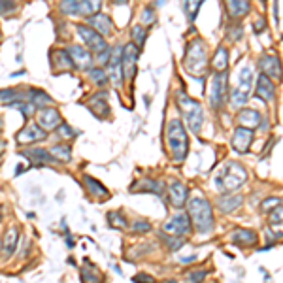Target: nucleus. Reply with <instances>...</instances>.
<instances>
[{
    "instance_id": "f257e3e1",
    "label": "nucleus",
    "mask_w": 283,
    "mask_h": 283,
    "mask_svg": "<svg viewBox=\"0 0 283 283\" xmlns=\"http://www.w3.org/2000/svg\"><path fill=\"white\" fill-rule=\"evenodd\" d=\"M245 181H247V170L242 165L234 163V161L225 163L219 168L217 174H215V187L223 195H227V193H236Z\"/></svg>"
},
{
    "instance_id": "f03ea898",
    "label": "nucleus",
    "mask_w": 283,
    "mask_h": 283,
    "mask_svg": "<svg viewBox=\"0 0 283 283\" xmlns=\"http://www.w3.org/2000/svg\"><path fill=\"white\" fill-rule=\"evenodd\" d=\"M166 145L170 149L172 161L174 163H181L185 161L187 153H189V136L185 131V125L181 119H172L166 129Z\"/></svg>"
},
{
    "instance_id": "7ed1b4c3",
    "label": "nucleus",
    "mask_w": 283,
    "mask_h": 283,
    "mask_svg": "<svg viewBox=\"0 0 283 283\" xmlns=\"http://www.w3.org/2000/svg\"><path fill=\"white\" fill-rule=\"evenodd\" d=\"M187 210H189V217H191L193 227L200 234L211 232V229H213V211H211V204L204 197L189 198L187 200Z\"/></svg>"
},
{
    "instance_id": "20e7f679",
    "label": "nucleus",
    "mask_w": 283,
    "mask_h": 283,
    "mask_svg": "<svg viewBox=\"0 0 283 283\" xmlns=\"http://www.w3.org/2000/svg\"><path fill=\"white\" fill-rule=\"evenodd\" d=\"M183 68L193 76H202L208 70V49L202 38H195L189 42L183 57Z\"/></svg>"
},
{
    "instance_id": "39448f33",
    "label": "nucleus",
    "mask_w": 283,
    "mask_h": 283,
    "mask_svg": "<svg viewBox=\"0 0 283 283\" xmlns=\"http://www.w3.org/2000/svg\"><path fill=\"white\" fill-rule=\"evenodd\" d=\"M178 106L181 110V115H183L185 125L189 127L195 134L200 132L202 129V123H204V112H202V106L200 102L191 97H187L185 92H179L178 95Z\"/></svg>"
},
{
    "instance_id": "423d86ee",
    "label": "nucleus",
    "mask_w": 283,
    "mask_h": 283,
    "mask_svg": "<svg viewBox=\"0 0 283 283\" xmlns=\"http://www.w3.org/2000/svg\"><path fill=\"white\" fill-rule=\"evenodd\" d=\"M59 10L70 17H91L102 10V0H60Z\"/></svg>"
},
{
    "instance_id": "0eeeda50",
    "label": "nucleus",
    "mask_w": 283,
    "mask_h": 283,
    "mask_svg": "<svg viewBox=\"0 0 283 283\" xmlns=\"http://www.w3.org/2000/svg\"><path fill=\"white\" fill-rule=\"evenodd\" d=\"M191 229H193V223H191V217H189V213H185V211H179L176 215H172L165 225H163V231L168 234V236H189L191 234Z\"/></svg>"
},
{
    "instance_id": "6e6552de",
    "label": "nucleus",
    "mask_w": 283,
    "mask_h": 283,
    "mask_svg": "<svg viewBox=\"0 0 283 283\" xmlns=\"http://www.w3.org/2000/svg\"><path fill=\"white\" fill-rule=\"evenodd\" d=\"M76 33L79 34V38H81V42L85 44V47L89 49L91 53H100L104 51V49H108V42H106V38H102L97 30H92L89 25H81V23H78L76 25Z\"/></svg>"
},
{
    "instance_id": "1a4fd4ad",
    "label": "nucleus",
    "mask_w": 283,
    "mask_h": 283,
    "mask_svg": "<svg viewBox=\"0 0 283 283\" xmlns=\"http://www.w3.org/2000/svg\"><path fill=\"white\" fill-rule=\"evenodd\" d=\"M225 99H227V72H215L210 81V106L217 110Z\"/></svg>"
},
{
    "instance_id": "9d476101",
    "label": "nucleus",
    "mask_w": 283,
    "mask_h": 283,
    "mask_svg": "<svg viewBox=\"0 0 283 283\" xmlns=\"http://www.w3.org/2000/svg\"><path fill=\"white\" fill-rule=\"evenodd\" d=\"M251 81H253V74H251V68H244V70H240V83L238 87L234 89L232 92V106H244L249 99V91H251Z\"/></svg>"
},
{
    "instance_id": "9b49d317",
    "label": "nucleus",
    "mask_w": 283,
    "mask_h": 283,
    "mask_svg": "<svg viewBox=\"0 0 283 283\" xmlns=\"http://www.w3.org/2000/svg\"><path fill=\"white\" fill-rule=\"evenodd\" d=\"M259 70L263 76L270 79H276V81H281L283 79V66L281 60L277 55H272V53H266L259 59Z\"/></svg>"
},
{
    "instance_id": "f8f14e48",
    "label": "nucleus",
    "mask_w": 283,
    "mask_h": 283,
    "mask_svg": "<svg viewBox=\"0 0 283 283\" xmlns=\"http://www.w3.org/2000/svg\"><path fill=\"white\" fill-rule=\"evenodd\" d=\"M66 51H68L70 59H72L74 68H78V70H91V68H92L95 57H92V53L89 51L85 46L72 44L70 47H66Z\"/></svg>"
},
{
    "instance_id": "ddd939ff",
    "label": "nucleus",
    "mask_w": 283,
    "mask_h": 283,
    "mask_svg": "<svg viewBox=\"0 0 283 283\" xmlns=\"http://www.w3.org/2000/svg\"><path fill=\"white\" fill-rule=\"evenodd\" d=\"M47 138V132L38 125V123H26L17 134H15V142L21 145H30L36 142Z\"/></svg>"
},
{
    "instance_id": "4468645a",
    "label": "nucleus",
    "mask_w": 283,
    "mask_h": 283,
    "mask_svg": "<svg viewBox=\"0 0 283 283\" xmlns=\"http://www.w3.org/2000/svg\"><path fill=\"white\" fill-rule=\"evenodd\" d=\"M36 119H38V125L42 127V129H44L46 132L55 131V129H57V127L62 123L59 110H57V108H53V106L40 108L38 112H36Z\"/></svg>"
},
{
    "instance_id": "2eb2a0df",
    "label": "nucleus",
    "mask_w": 283,
    "mask_h": 283,
    "mask_svg": "<svg viewBox=\"0 0 283 283\" xmlns=\"http://www.w3.org/2000/svg\"><path fill=\"white\" fill-rule=\"evenodd\" d=\"M140 47L136 44H127L123 46V76L127 79H134L136 76V62H138Z\"/></svg>"
},
{
    "instance_id": "dca6fc26",
    "label": "nucleus",
    "mask_w": 283,
    "mask_h": 283,
    "mask_svg": "<svg viewBox=\"0 0 283 283\" xmlns=\"http://www.w3.org/2000/svg\"><path fill=\"white\" fill-rule=\"evenodd\" d=\"M21 155L26 159V161H30V165L33 166H46V165H53V163H57V159L53 157L51 153L44 149V147H26L21 151Z\"/></svg>"
},
{
    "instance_id": "f3484780",
    "label": "nucleus",
    "mask_w": 283,
    "mask_h": 283,
    "mask_svg": "<svg viewBox=\"0 0 283 283\" xmlns=\"http://www.w3.org/2000/svg\"><path fill=\"white\" fill-rule=\"evenodd\" d=\"M49 62L53 66V72L55 74H65V72H72L74 65L72 59L66 49H51L49 53Z\"/></svg>"
},
{
    "instance_id": "a211bd4d",
    "label": "nucleus",
    "mask_w": 283,
    "mask_h": 283,
    "mask_svg": "<svg viewBox=\"0 0 283 283\" xmlns=\"http://www.w3.org/2000/svg\"><path fill=\"white\" fill-rule=\"evenodd\" d=\"M87 25L91 26L92 30H97L102 38H108V36H112V33H113V23H112V19H110V15H106V13H102V12L95 13L91 17H87Z\"/></svg>"
},
{
    "instance_id": "6ab92c4d",
    "label": "nucleus",
    "mask_w": 283,
    "mask_h": 283,
    "mask_svg": "<svg viewBox=\"0 0 283 283\" xmlns=\"http://www.w3.org/2000/svg\"><path fill=\"white\" fill-rule=\"evenodd\" d=\"M168 198H170V204L174 208H183L189 200V189L181 181H174L168 187Z\"/></svg>"
},
{
    "instance_id": "aec40b11",
    "label": "nucleus",
    "mask_w": 283,
    "mask_h": 283,
    "mask_svg": "<svg viewBox=\"0 0 283 283\" xmlns=\"http://www.w3.org/2000/svg\"><path fill=\"white\" fill-rule=\"evenodd\" d=\"M251 142H253V131L244 129V127H238L236 132H234V136H232V147H234L238 153H245V151H249Z\"/></svg>"
},
{
    "instance_id": "412c9836",
    "label": "nucleus",
    "mask_w": 283,
    "mask_h": 283,
    "mask_svg": "<svg viewBox=\"0 0 283 283\" xmlns=\"http://www.w3.org/2000/svg\"><path fill=\"white\" fill-rule=\"evenodd\" d=\"M87 108H89L97 117L104 119L106 115H108V112H110V106H108V100H106V92L100 91V92H97L95 97H91V100H87Z\"/></svg>"
},
{
    "instance_id": "4be33fe9",
    "label": "nucleus",
    "mask_w": 283,
    "mask_h": 283,
    "mask_svg": "<svg viewBox=\"0 0 283 283\" xmlns=\"http://www.w3.org/2000/svg\"><path fill=\"white\" fill-rule=\"evenodd\" d=\"M244 202V197L242 195H234V193H227V195H221L217 198V208L223 213H231L234 211L236 208H240Z\"/></svg>"
},
{
    "instance_id": "5701e85b",
    "label": "nucleus",
    "mask_w": 283,
    "mask_h": 283,
    "mask_svg": "<svg viewBox=\"0 0 283 283\" xmlns=\"http://www.w3.org/2000/svg\"><path fill=\"white\" fill-rule=\"evenodd\" d=\"M257 97L263 99L264 102H272L276 97V87L272 83V79L263 76V74L257 78Z\"/></svg>"
},
{
    "instance_id": "b1692460",
    "label": "nucleus",
    "mask_w": 283,
    "mask_h": 283,
    "mask_svg": "<svg viewBox=\"0 0 283 283\" xmlns=\"http://www.w3.org/2000/svg\"><path fill=\"white\" fill-rule=\"evenodd\" d=\"M17 244H19V229L17 227H10L4 236H2V249H4V255L10 257L15 253L17 249Z\"/></svg>"
},
{
    "instance_id": "393cba45",
    "label": "nucleus",
    "mask_w": 283,
    "mask_h": 283,
    "mask_svg": "<svg viewBox=\"0 0 283 283\" xmlns=\"http://www.w3.org/2000/svg\"><path fill=\"white\" fill-rule=\"evenodd\" d=\"M26 95V102H30L34 104L36 108H47V106H53V99L47 95L46 91H42V89H26L25 91Z\"/></svg>"
},
{
    "instance_id": "a878e982",
    "label": "nucleus",
    "mask_w": 283,
    "mask_h": 283,
    "mask_svg": "<svg viewBox=\"0 0 283 283\" xmlns=\"http://www.w3.org/2000/svg\"><path fill=\"white\" fill-rule=\"evenodd\" d=\"M131 191H138V193H155V195H163L165 193V183L159 181V179H140L136 183L132 185Z\"/></svg>"
},
{
    "instance_id": "bb28decb",
    "label": "nucleus",
    "mask_w": 283,
    "mask_h": 283,
    "mask_svg": "<svg viewBox=\"0 0 283 283\" xmlns=\"http://www.w3.org/2000/svg\"><path fill=\"white\" fill-rule=\"evenodd\" d=\"M227 2V10L234 19H242L245 17L251 10V0H225Z\"/></svg>"
},
{
    "instance_id": "cd10ccee",
    "label": "nucleus",
    "mask_w": 283,
    "mask_h": 283,
    "mask_svg": "<svg viewBox=\"0 0 283 283\" xmlns=\"http://www.w3.org/2000/svg\"><path fill=\"white\" fill-rule=\"evenodd\" d=\"M238 123H240V127L253 131L261 125V113L255 112V110H242L238 113Z\"/></svg>"
},
{
    "instance_id": "c85d7f7f",
    "label": "nucleus",
    "mask_w": 283,
    "mask_h": 283,
    "mask_svg": "<svg viewBox=\"0 0 283 283\" xmlns=\"http://www.w3.org/2000/svg\"><path fill=\"white\" fill-rule=\"evenodd\" d=\"M211 68H213V72H227V68H229V51L223 46L217 47V51L213 53Z\"/></svg>"
},
{
    "instance_id": "c756f323",
    "label": "nucleus",
    "mask_w": 283,
    "mask_h": 283,
    "mask_svg": "<svg viewBox=\"0 0 283 283\" xmlns=\"http://www.w3.org/2000/svg\"><path fill=\"white\" fill-rule=\"evenodd\" d=\"M257 240V232L247 231V229H240V231L232 232V242L238 245H255Z\"/></svg>"
},
{
    "instance_id": "7c9ffc66",
    "label": "nucleus",
    "mask_w": 283,
    "mask_h": 283,
    "mask_svg": "<svg viewBox=\"0 0 283 283\" xmlns=\"http://www.w3.org/2000/svg\"><path fill=\"white\" fill-rule=\"evenodd\" d=\"M83 183H85L87 191L91 193V197H97V198L110 197V193H108V189H106L104 185L100 183V181H97L95 178H91V176H83Z\"/></svg>"
},
{
    "instance_id": "2f4dec72",
    "label": "nucleus",
    "mask_w": 283,
    "mask_h": 283,
    "mask_svg": "<svg viewBox=\"0 0 283 283\" xmlns=\"http://www.w3.org/2000/svg\"><path fill=\"white\" fill-rule=\"evenodd\" d=\"M53 157L57 159L59 163H70L72 161V147L68 144H57L51 147V151H49Z\"/></svg>"
},
{
    "instance_id": "473e14b6",
    "label": "nucleus",
    "mask_w": 283,
    "mask_h": 283,
    "mask_svg": "<svg viewBox=\"0 0 283 283\" xmlns=\"http://www.w3.org/2000/svg\"><path fill=\"white\" fill-rule=\"evenodd\" d=\"M87 76L99 87L108 85V74H106V68H102V66H92L91 70H87Z\"/></svg>"
},
{
    "instance_id": "72a5a7b5",
    "label": "nucleus",
    "mask_w": 283,
    "mask_h": 283,
    "mask_svg": "<svg viewBox=\"0 0 283 283\" xmlns=\"http://www.w3.org/2000/svg\"><path fill=\"white\" fill-rule=\"evenodd\" d=\"M108 223H110V227L112 229H115V231H123V229H127V219L123 217V213L121 211H110L108 215Z\"/></svg>"
},
{
    "instance_id": "f704fd0d",
    "label": "nucleus",
    "mask_w": 283,
    "mask_h": 283,
    "mask_svg": "<svg viewBox=\"0 0 283 283\" xmlns=\"http://www.w3.org/2000/svg\"><path fill=\"white\" fill-rule=\"evenodd\" d=\"M145 38H147V30L144 25H134L132 26V44H136V47H144Z\"/></svg>"
},
{
    "instance_id": "c9c22d12",
    "label": "nucleus",
    "mask_w": 283,
    "mask_h": 283,
    "mask_svg": "<svg viewBox=\"0 0 283 283\" xmlns=\"http://www.w3.org/2000/svg\"><path fill=\"white\" fill-rule=\"evenodd\" d=\"M200 4H204V0H185L183 10H185V13H187V17H189L191 23L197 19L198 10H200Z\"/></svg>"
},
{
    "instance_id": "e433bc0d",
    "label": "nucleus",
    "mask_w": 283,
    "mask_h": 283,
    "mask_svg": "<svg viewBox=\"0 0 283 283\" xmlns=\"http://www.w3.org/2000/svg\"><path fill=\"white\" fill-rule=\"evenodd\" d=\"M55 131H57V134H59L62 140H72V138H76V134H78V132L74 131L72 127L68 125V123H60V125L57 127Z\"/></svg>"
},
{
    "instance_id": "4c0bfd02",
    "label": "nucleus",
    "mask_w": 283,
    "mask_h": 283,
    "mask_svg": "<svg viewBox=\"0 0 283 283\" xmlns=\"http://www.w3.org/2000/svg\"><path fill=\"white\" fill-rule=\"evenodd\" d=\"M206 276H208V270H206V268L191 270L189 274H187V283H202Z\"/></svg>"
},
{
    "instance_id": "58836bf2",
    "label": "nucleus",
    "mask_w": 283,
    "mask_h": 283,
    "mask_svg": "<svg viewBox=\"0 0 283 283\" xmlns=\"http://www.w3.org/2000/svg\"><path fill=\"white\" fill-rule=\"evenodd\" d=\"M15 8H17L15 0H0V17H6V15L13 13Z\"/></svg>"
},
{
    "instance_id": "ea45409f",
    "label": "nucleus",
    "mask_w": 283,
    "mask_h": 283,
    "mask_svg": "<svg viewBox=\"0 0 283 283\" xmlns=\"http://www.w3.org/2000/svg\"><path fill=\"white\" fill-rule=\"evenodd\" d=\"M132 231L138 232V234H145V232L151 231V223L145 221V219H136V221L132 223Z\"/></svg>"
},
{
    "instance_id": "a19ab883",
    "label": "nucleus",
    "mask_w": 283,
    "mask_h": 283,
    "mask_svg": "<svg viewBox=\"0 0 283 283\" xmlns=\"http://www.w3.org/2000/svg\"><path fill=\"white\" fill-rule=\"evenodd\" d=\"M81 277H83V283H102V277L97 274V270H95V274H91V268H89V266H85V268L81 270Z\"/></svg>"
},
{
    "instance_id": "79ce46f5",
    "label": "nucleus",
    "mask_w": 283,
    "mask_h": 283,
    "mask_svg": "<svg viewBox=\"0 0 283 283\" xmlns=\"http://www.w3.org/2000/svg\"><path fill=\"white\" fill-rule=\"evenodd\" d=\"M140 25H151L153 21H155V13H153V8L151 6H145L142 15H140Z\"/></svg>"
},
{
    "instance_id": "37998d69",
    "label": "nucleus",
    "mask_w": 283,
    "mask_h": 283,
    "mask_svg": "<svg viewBox=\"0 0 283 283\" xmlns=\"http://www.w3.org/2000/svg\"><path fill=\"white\" fill-rule=\"evenodd\" d=\"M270 223L272 225H279L283 223V206H276L274 210L270 211Z\"/></svg>"
},
{
    "instance_id": "c03bdc74",
    "label": "nucleus",
    "mask_w": 283,
    "mask_h": 283,
    "mask_svg": "<svg viewBox=\"0 0 283 283\" xmlns=\"http://www.w3.org/2000/svg\"><path fill=\"white\" fill-rule=\"evenodd\" d=\"M110 57H112V47H108V49H104V51L97 53V62H99V66L104 68V66L110 62Z\"/></svg>"
},
{
    "instance_id": "a18cd8bd",
    "label": "nucleus",
    "mask_w": 283,
    "mask_h": 283,
    "mask_svg": "<svg viewBox=\"0 0 283 283\" xmlns=\"http://www.w3.org/2000/svg\"><path fill=\"white\" fill-rule=\"evenodd\" d=\"M132 281L134 283H155L151 276H147V274H136V276L132 277Z\"/></svg>"
},
{
    "instance_id": "49530a36",
    "label": "nucleus",
    "mask_w": 283,
    "mask_h": 283,
    "mask_svg": "<svg viewBox=\"0 0 283 283\" xmlns=\"http://www.w3.org/2000/svg\"><path fill=\"white\" fill-rule=\"evenodd\" d=\"M277 202H279L277 198H268V200H266V204H263V210H268L270 206H272V210H274V208L277 206Z\"/></svg>"
},
{
    "instance_id": "de8ad7c7",
    "label": "nucleus",
    "mask_w": 283,
    "mask_h": 283,
    "mask_svg": "<svg viewBox=\"0 0 283 283\" xmlns=\"http://www.w3.org/2000/svg\"><path fill=\"white\" fill-rule=\"evenodd\" d=\"M264 28V19H259V23H255V33H261Z\"/></svg>"
},
{
    "instance_id": "09e8293b",
    "label": "nucleus",
    "mask_w": 283,
    "mask_h": 283,
    "mask_svg": "<svg viewBox=\"0 0 283 283\" xmlns=\"http://www.w3.org/2000/svg\"><path fill=\"white\" fill-rule=\"evenodd\" d=\"M66 244H68L70 249H74V240H72V236H70V232H66Z\"/></svg>"
},
{
    "instance_id": "8fccbe9b",
    "label": "nucleus",
    "mask_w": 283,
    "mask_h": 283,
    "mask_svg": "<svg viewBox=\"0 0 283 283\" xmlns=\"http://www.w3.org/2000/svg\"><path fill=\"white\" fill-rule=\"evenodd\" d=\"M112 4H115V6H123V4H127L129 0H110Z\"/></svg>"
},
{
    "instance_id": "3c124183",
    "label": "nucleus",
    "mask_w": 283,
    "mask_h": 283,
    "mask_svg": "<svg viewBox=\"0 0 283 283\" xmlns=\"http://www.w3.org/2000/svg\"><path fill=\"white\" fill-rule=\"evenodd\" d=\"M23 172H25V168H23V166H17V168H15V176H21V174H23Z\"/></svg>"
},
{
    "instance_id": "603ef678",
    "label": "nucleus",
    "mask_w": 283,
    "mask_h": 283,
    "mask_svg": "<svg viewBox=\"0 0 283 283\" xmlns=\"http://www.w3.org/2000/svg\"><path fill=\"white\" fill-rule=\"evenodd\" d=\"M4 149H6V142H2V140H0V155H2Z\"/></svg>"
},
{
    "instance_id": "864d4df0",
    "label": "nucleus",
    "mask_w": 283,
    "mask_h": 283,
    "mask_svg": "<svg viewBox=\"0 0 283 283\" xmlns=\"http://www.w3.org/2000/svg\"><path fill=\"white\" fill-rule=\"evenodd\" d=\"M191 261H195V257H185V259H181V263H191Z\"/></svg>"
},
{
    "instance_id": "5fc2aeb1",
    "label": "nucleus",
    "mask_w": 283,
    "mask_h": 283,
    "mask_svg": "<svg viewBox=\"0 0 283 283\" xmlns=\"http://www.w3.org/2000/svg\"><path fill=\"white\" fill-rule=\"evenodd\" d=\"M2 125H4V121H2V117H0V131H2Z\"/></svg>"
},
{
    "instance_id": "6e6d98bb",
    "label": "nucleus",
    "mask_w": 283,
    "mask_h": 283,
    "mask_svg": "<svg viewBox=\"0 0 283 283\" xmlns=\"http://www.w3.org/2000/svg\"><path fill=\"white\" fill-rule=\"evenodd\" d=\"M0 247H2V240H0Z\"/></svg>"
}]
</instances>
